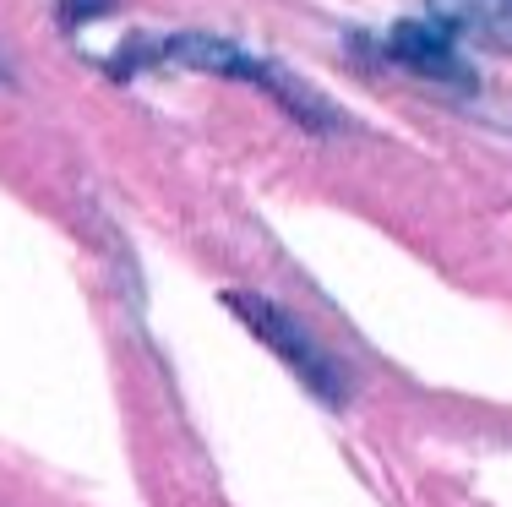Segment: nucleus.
I'll return each instance as SVG.
<instances>
[{"instance_id": "obj_1", "label": "nucleus", "mask_w": 512, "mask_h": 507, "mask_svg": "<svg viewBox=\"0 0 512 507\" xmlns=\"http://www.w3.org/2000/svg\"><path fill=\"white\" fill-rule=\"evenodd\" d=\"M148 60H164V66H191V71H213V77H235V82H251V88L273 93L278 104H284L289 115H300L306 126H327V104L316 99V93L295 88V82L284 77L278 66H267V60L246 55L240 44L229 39H213V33H175V39H158Z\"/></svg>"}, {"instance_id": "obj_2", "label": "nucleus", "mask_w": 512, "mask_h": 507, "mask_svg": "<svg viewBox=\"0 0 512 507\" xmlns=\"http://www.w3.org/2000/svg\"><path fill=\"white\" fill-rule=\"evenodd\" d=\"M229 306L240 311V322L262 338L267 349H273L278 360H284L289 371H295L306 388H316L322 398H338L344 393V382H338V366H333V355H327L316 338L300 328V317H289V311H278L273 300H262V295H229Z\"/></svg>"}, {"instance_id": "obj_3", "label": "nucleus", "mask_w": 512, "mask_h": 507, "mask_svg": "<svg viewBox=\"0 0 512 507\" xmlns=\"http://www.w3.org/2000/svg\"><path fill=\"white\" fill-rule=\"evenodd\" d=\"M387 55L404 60L414 77H431V82H453V88H469V66L453 50V33L447 28H425V22H398L393 39H387Z\"/></svg>"}, {"instance_id": "obj_4", "label": "nucleus", "mask_w": 512, "mask_h": 507, "mask_svg": "<svg viewBox=\"0 0 512 507\" xmlns=\"http://www.w3.org/2000/svg\"><path fill=\"white\" fill-rule=\"evenodd\" d=\"M431 22L480 50L512 55V0H425Z\"/></svg>"}]
</instances>
